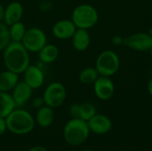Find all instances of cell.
Here are the masks:
<instances>
[{"mask_svg":"<svg viewBox=\"0 0 152 151\" xmlns=\"http://www.w3.org/2000/svg\"><path fill=\"white\" fill-rule=\"evenodd\" d=\"M39 59L44 63H52L55 61L59 56V49L56 45L46 44L39 52Z\"/></svg>","mask_w":152,"mask_h":151,"instance_id":"cell-18","label":"cell"},{"mask_svg":"<svg viewBox=\"0 0 152 151\" xmlns=\"http://www.w3.org/2000/svg\"><path fill=\"white\" fill-rule=\"evenodd\" d=\"M147 89H148V93L152 97V77L150 79L149 83H148V86H147Z\"/></svg>","mask_w":152,"mask_h":151,"instance_id":"cell-29","label":"cell"},{"mask_svg":"<svg viewBox=\"0 0 152 151\" xmlns=\"http://www.w3.org/2000/svg\"><path fill=\"white\" fill-rule=\"evenodd\" d=\"M72 45L77 52H85L90 45L91 37L87 29L77 28L73 36L71 37Z\"/></svg>","mask_w":152,"mask_h":151,"instance_id":"cell-15","label":"cell"},{"mask_svg":"<svg viewBox=\"0 0 152 151\" xmlns=\"http://www.w3.org/2000/svg\"><path fill=\"white\" fill-rule=\"evenodd\" d=\"M24 82L28 84L33 90L40 88L45 81V75L43 70L36 65H28L23 72Z\"/></svg>","mask_w":152,"mask_h":151,"instance_id":"cell-13","label":"cell"},{"mask_svg":"<svg viewBox=\"0 0 152 151\" xmlns=\"http://www.w3.org/2000/svg\"><path fill=\"white\" fill-rule=\"evenodd\" d=\"M6 130H7V127H6L5 118L0 117V137L3 136V134L5 133Z\"/></svg>","mask_w":152,"mask_h":151,"instance_id":"cell-25","label":"cell"},{"mask_svg":"<svg viewBox=\"0 0 152 151\" xmlns=\"http://www.w3.org/2000/svg\"><path fill=\"white\" fill-rule=\"evenodd\" d=\"M79 111H80V104L74 103L69 108V114L72 118H79Z\"/></svg>","mask_w":152,"mask_h":151,"instance_id":"cell-24","label":"cell"},{"mask_svg":"<svg viewBox=\"0 0 152 151\" xmlns=\"http://www.w3.org/2000/svg\"><path fill=\"white\" fill-rule=\"evenodd\" d=\"M66 97V88L59 82H53L48 85L43 95L45 104L53 109L61 107L64 103Z\"/></svg>","mask_w":152,"mask_h":151,"instance_id":"cell-7","label":"cell"},{"mask_svg":"<svg viewBox=\"0 0 152 151\" xmlns=\"http://www.w3.org/2000/svg\"><path fill=\"white\" fill-rule=\"evenodd\" d=\"M23 15V6L20 2H12L6 8H4V21L7 26L20 21V19Z\"/></svg>","mask_w":152,"mask_h":151,"instance_id":"cell-14","label":"cell"},{"mask_svg":"<svg viewBox=\"0 0 152 151\" xmlns=\"http://www.w3.org/2000/svg\"><path fill=\"white\" fill-rule=\"evenodd\" d=\"M149 33H150V34L151 35V36H152V28L151 29V30H150V31H149Z\"/></svg>","mask_w":152,"mask_h":151,"instance_id":"cell-31","label":"cell"},{"mask_svg":"<svg viewBox=\"0 0 152 151\" xmlns=\"http://www.w3.org/2000/svg\"><path fill=\"white\" fill-rule=\"evenodd\" d=\"M44 103H45V101H44L43 97H42V98H37V99H35L34 101H33V106H34L35 108H37V109H39V108H41L42 106H44V105H43Z\"/></svg>","mask_w":152,"mask_h":151,"instance_id":"cell-27","label":"cell"},{"mask_svg":"<svg viewBox=\"0 0 152 151\" xmlns=\"http://www.w3.org/2000/svg\"><path fill=\"white\" fill-rule=\"evenodd\" d=\"M99 20V13L93 5L83 4L77 5L72 12L71 20L77 28L89 29L94 27Z\"/></svg>","mask_w":152,"mask_h":151,"instance_id":"cell-4","label":"cell"},{"mask_svg":"<svg viewBox=\"0 0 152 151\" xmlns=\"http://www.w3.org/2000/svg\"><path fill=\"white\" fill-rule=\"evenodd\" d=\"M96 97L102 101L110 100L115 93V85L109 77L100 76L93 84Z\"/></svg>","mask_w":152,"mask_h":151,"instance_id":"cell-9","label":"cell"},{"mask_svg":"<svg viewBox=\"0 0 152 151\" xmlns=\"http://www.w3.org/2000/svg\"><path fill=\"white\" fill-rule=\"evenodd\" d=\"M100 77L97 69L93 67H88L84 69L80 73H79V81L84 84V85H92L94 84L96 79Z\"/></svg>","mask_w":152,"mask_h":151,"instance_id":"cell-21","label":"cell"},{"mask_svg":"<svg viewBox=\"0 0 152 151\" xmlns=\"http://www.w3.org/2000/svg\"><path fill=\"white\" fill-rule=\"evenodd\" d=\"M94 115H96V108L91 102H84L80 104V111H79V118L89 121Z\"/></svg>","mask_w":152,"mask_h":151,"instance_id":"cell-22","label":"cell"},{"mask_svg":"<svg viewBox=\"0 0 152 151\" xmlns=\"http://www.w3.org/2000/svg\"><path fill=\"white\" fill-rule=\"evenodd\" d=\"M83 151H93V150H83Z\"/></svg>","mask_w":152,"mask_h":151,"instance_id":"cell-32","label":"cell"},{"mask_svg":"<svg viewBox=\"0 0 152 151\" xmlns=\"http://www.w3.org/2000/svg\"><path fill=\"white\" fill-rule=\"evenodd\" d=\"M90 129L86 121L81 118H71L64 126L63 137L70 146L83 144L89 137Z\"/></svg>","mask_w":152,"mask_h":151,"instance_id":"cell-3","label":"cell"},{"mask_svg":"<svg viewBox=\"0 0 152 151\" xmlns=\"http://www.w3.org/2000/svg\"><path fill=\"white\" fill-rule=\"evenodd\" d=\"M90 132L95 134L103 135L108 133L112 127V122L110 118L105 115L96 114L89 121H87Z\"/></svg>","mask_w":152,"mask_h":151,"instance_id":"cell-11","label":"cell"},{"mask_svg":"<svg viewBox=\"0 0 152 151\" xmlns=\"http://www.w3.org/2000/svg\"><path fill=\"white\" fill-rule=\"evenodd\" d=\"M19 82V75L8 69L0 73V91L8 92L14 88Z\"/></svg>","mask_w":152,"mask_h":151,"instance_id":"cell-17","label":"cell"},{"mask_svg":"<svg viewBox=\"0 0 152 151\" xmlns=\"http://www.w3.org/2000/svg\"><path fill=\"white\" fill-rule=\"evenodd\" d=\"M33 89L23 82H18V84L14 86L12 93V97L13 99L14 104L16 108H22L25 104L30 100L32 96Z\"/></svg>","mask_w":152,"mask_h":151,"instance_id":"cell-12","label":"cell"},{"mask_svg":"<svg viewBox=\"0 0 152 151\" xmlns=\"http://www.w3.org/2000/svg\"><path fill=\"white\" fill-rule=\"evenodd\" d=\"M4 8L0 4V22L4 20Z\"/></svg>","mask_w":152,"mask_h":151,"instance_id":"cell-30","label":"cell"},{"mask_svg":"<svg viewBox=\"0 0 152 151\" xmlns=\"http://www.w3.org/2000/svg\"><path fill=\"white\" fill-rule=\"evenodd\" d=\"M54 120V112L53 109L45 105L41 108L37 109V114H36V123L43 128L49 127Z\"/></svg>","mask_w":152,"mask_h":151,"instance_id":"cell-16","label":"cell"},{"mask_svg":"<svg viewBox=\"0 0 152 151\" xmlns=\"http://www.w3.org/2000/svg\"><path fill=\"white\" fill-rule=\"evenodd\" d=\"M3 57L6 69L18 75L23 73L29 65L28 52L19 42H10L4 50Z\"/></svg>","mask_w":152,"mask_h":151,"instance_id":"cell-1","label":"cell"},{"mask_svg":"<svg viewBox=\"0 0 152 151\" xmlns=\"http://www.w3.org/2000/svg\"><path fill=\"white\" fill-rule=\"evenodd\" d=\"M10 42L11 38L9 35V28H7V25L0 22V52L4 51Z\"/></svg>","mask_w":152,"mask_h":151,"instance_id":"cell-23","label":"cell"},{"mask_svg":"<svg viewBox=\"0 0 152 151\" xmlns=\"http://www.w3.org/2000/svg\"><path fill=\"white\" fill-rule=\"evenodd\" d=\"M28 151H48L45 147H42V146H35V147H32L30 148Z\"/></svg>","mask_w":152,"mask_h":151,"instance_id":"cell-28","label":"cell"},{"mask_svg":"<svg viewBox=\"0 0 152 151\" xmlns=\"http://www.w3.org/2000/svg\"><path fill=\"white\" fill-rule=\"evenodd\" d=\"M21 44L28 53H38L47 44V38L41 28H30L26 30Z\"/></svg>","mask_w":152,"mask_h":151,"instance_id":"cell-6","label":"cell"},{"mask_svg":"<svg viewBox=\"0 0 152 151\" xmlns=\"http://www.w3.org/2000/svg\"><path fill=\"white\" fill-rule=\"evenodd\" d=\"M123 44L132 50L146 52L152 50V36L150 33L138 32L124 37Z\"/></svg>","mask_w":152,"mask_h":151,"instance_id":"cell-8","label":"cell"},{"mask_svg":"<svg viewBox=\"0 0 152 151\" xmlns=\"http://www.w3.org/2000/svg\"><path fill=\"white\" fill-rule=\"evenodd\" d=\"M6 127L9 132L17 135L29 133L35 127V118L22 108H15L5 117Z\"/></svg>","mask_w":152,"mask_h":151,"instance_id":"cell-2","label":"cell"},{"mask_svg":"<svg viewBox=\"0 0 152 151\" xmlns=\"http://www.w3.org/2000/svg\"><path fill=\"white\" fill-rule=\"evenodd\" d=\"M112 43L115 45H121L124 43V37L121 36H114L112 38Z\"/></svg>","mask_w":152,"mask_h":151,"instance_id":"cell-26","label":"cell"},{"mask_svg":"<svg viewBox=\"0 0 152 151\" xmlns=\"http://www.w3.org/2000/svg\"><path fill=\"white\" fill-rule=\"evenodd\" d=\"M77 28L71 20H61L53 26L52 32L55 38L67 40L73 36Z\"/></svg>","mask_w":152,"mask_h":151,"instance_id":"cell-10","label":"cell"},{"mask_svg":"<svg viewBox=\"0 0 152 151\" xmlns=\"http://www.w3.org/2000/svg\"><path fill=\"white\" fill-rule=\"evenodd\" d=\"M15 108L12 95L7 92L0 91V117L5 118Z\"/></svg>","mask_w":152,"mask_h":151,"instance_id":"cell-19","label":"cell"},{"mask_svg":"<svg viewBox=\"0 0 152 151\" xmlns=\"http://www.w3.org/2000/svg\"><path fill=\"white\" fill-rule=\"evenodd\" d=\"M26 27L21 21L15 22L12 24L9 28V35L11 42H19L21 43L23 36L26 33Z\"/></svg>","mask_w":152,"mask_h":151,"instance_id":"cell-20","label":"cell"},{"mask_svg":"<svg viewBox=\"0 0 152 151\" xmlns=\"http://www.w3.org/2000/svg\"><path fill=\"white\" fill-rule=\"evenodd\" d=\"M120 60L118 55L111 50H105L102 52L95 61V69L100 76L112 77L119 69Z\"/></svg>","mask_w":152,"mask_h":151,"instance_id":"cell-5","label":"cell"}]
</instances>
